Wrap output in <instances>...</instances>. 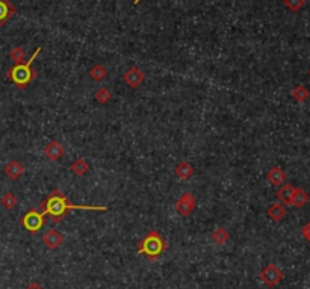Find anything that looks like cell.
<instances>
[{"label": "cell", "mask_w": 310, "mask_h": 289, "mask_svg": "<svg viewBox=\"0 0 310 289\" xmlns=\"http://www.w3.org/2000/svg\"><path fill=\"white\" fill-rule=\"evenodd\" d=\"M40 210L44 215H49L52 218L53 224L61 223L62 218L71 210H99V212H105L108 210L106 206H92V204H73L64 194L62 191L55 189L52 191V194H49V197L40 204Z\"/></svg>", "instance_id": "6da1fadb"}, {"label": "cell", "mask_w": 310, "mask_h": 289, "mask_svg": "<svg viewBox=\"0 0 310 289\" xmlns=\"http://www.w3.org/2000/svg\"><path fill=\"white\" fill-rule=\"evenodd\" d=\"M167 248H168V244L158 230H150V232L140 241L138 253L142 255L147 260L154 262L165 253Z\"/></svg>", "instance_id": "7a4b0ae2"}, {"label": "cell", "mask_w": 310, "mask_h": 289, "mask_svg": "<svg viewBox=\"0 0 310 289\" xmlns=\"http://www.w3.org/2000/svg\"><path fill=\"white\" fill-rule=\"evenodd\" d=\"M41 53V47H38L35 50V53L30 56V59L26 61L25 64H17L14 65L11 70H8L6 73V78L9 81H12L15 84L17 88H20V89H25L35 78H36V73L32 71V64L33 61L36 59V56Z\"/></svg>", "instance_id": "3957f363"}, {"label": "cell", "mask_w": 310, "mask_h": 289, "mask_svg": "<svg viewBox=\"0 0 310 289\" xmlns=\"http://www.w3.org/2000/svg\"><path fill=\"white\" fill-rule=\"evenodd\" d=\"M44 224H46V215L41 210H36V209L28 210L22 218V226L32 235L40 232V230L44 227Z\"/></svg>", "instance_id": "277c9868"}, {"label": "cell", "mask_w": 310, "mask_h": 289, "mask_svg": "<svg viewBox=\"0 0 310 289\" xmlns=\"http://www.w3.org/2000/svg\"><path fill=\"white\" fill-rule=\"evenodd\" d=\"M259 277L268 288H276L283 280V271L276 263H268L260 271Z\"/></svg>", "instance_id": "5b68a950"}, {"label": "cell", "mask_w": 310, "mask_h": 289, "mask_svg": "<svg viewBox=\"0 0 310 289\" xmlns=\"http://www.w3.org/2000/svg\"><path fill=\"white\" fill-rule=\"evenodd\" d=\"M196 206H197V200L196 197H194L191 192H185V194L177 200L176 203V210L177 214L182 215V217H188L191 215L194 210H196Z\"/></svg>", "instance_id": "8992f818"}, {"label": "cell", "mask_w": 310, "mask_h": 289, "mask_svg": "<svg viewBox=\"0 0 310 289\" xmlns=\"http://www.w3.org/2000/svg\"><path fill=\"white\" fill-rule=\"evenodd\" d=\"M123 81L126 85H129L130 88L137 89L142 85V82L145 81V74L138 68V67H130L124 74H123Z\"/></svg>", "instance_id": "52a82bcc"}, {"label": "cell", "mask_w": 310, "mask_h": 289, "mask_svg": "<svg viewBox=\"0 0 310 289\" xmlns=\"http://www.w3.org/2000/svg\"><path fill=\"white\" fill-rule=\"evenodd\" d=\"M43 242L49 250H57L64 244V235L61 232H57L56 229H52L43 236Z\"/></svg>", "instance_id": "ba28073f"}, {"label": "cell", "mask_w": 310, "mask_h": 289, "mask_svg": "<svg viewBox=\"0 0 310 289\" xmlns=\"http://www.w3.org/2000/svg\"><path fill=\"white\" fill-rule=\"evenodd\" d=\"M65 153V148L61 143L57 141H50L46 147H44V155L47 159H50L52 162H56L57 159H61Z\"/></svg>", "instance_id": "9c48e42d"}, {"label": "cell", "mask_w": 310, "mask_h": 289, "mask_svg": "<svg viewBox=\"0 0 310 289\" xmlns=\"http://www.w3.org/2000/svg\"><path fill=\"white\" fill-rule=\"evenodd\" d=\"M286 179H287V176H286L284 170L279 165L273 167L266 173V180L273 186H277V188L282 186L283 183H286Z\"/></svg>", "instance_id": "30bf717a"}, {"label": "cell", "mask_w": 310, "mask_h": 289, "mask_svg": "<svg viewBox=\"0 0 310 289\" xmlns=\"http://www.w3.org/2000/svg\"><path fill=\"white\" fill-rule=\"evenodd\" d=\"M3 171H5V174L11 180H17V179H20L25 174V167L20 162H18V161H11V162H8L5 165Z\"/></svg>", "instance_id": "8fae6325"}, {"label": "cell", "mask_w": 310, "mask_h": 289, "mask_svg": "<svg viewBox=\"0 0 310 289\" xmlns=\"http://www.w3.org/2000/svg\"><path fill=\"white\" fill-rule=\"evenodd\" d=\"M15 12L17 9L9 0H0V28H2L9 18H12Z\"/></svg>", "instance_id": "7c38bea8"}, {"label": "cell", "mask_w": 310, "mask_h": 289, "mask_svg": "<svg viewBox=\"0 0 310 289\" xmlns=\"http://www.w3.org/2000/svg\"><path fill=\"white\" fill-rule=\"evenodd\" d=\"M294 192H295V188H294L292 185H290V183H283L282 186H279V191H277V199L282 202V204L289 206L290 203H292Z\"/></svg>", "instance_id": "4fadbf2b"}, {"label": "cell", "mask_w": 310, "mask_h": 289, "mask_svg": "<svg viewBox=\"0 0 310 289\" xmlns=\"http://www.w3.org/2000/svg\"><path fill=\"white\" fill-rule=\"evenodd\" d=\"M194 173H196V170H194V167L186 162V161H182L176 165V168H174V174H176L179 179L182 180H188L194 176Z\"/></svg>", "instance_id": "5bb4252c"}, {"label": "cell", "mask_w": 310, "mask_h": 289, "mask_svg": "<svg viewBox=\"0 0 310 289\" xmlns=\"http://www.w3.org/2000/svg\"><path fill=\"white\" fill-rule=\"evenodd\" d=\"M266 215L273 221H282L286 217V209L282 203H273V204H269V207L266 210Z\"/></svg>", "instance_id": "9a60e30c"}, {"label": "cell", "mask_w": 310, "mask_h": 289, "mask_svg": "<svg viewBox=\"0 0 310 289\" xmlns=\"http://www.w3.org/2000/svg\"><path fill=\"white\" fill-rule=\"evenodd\" d=\"M70 170L74 173V174H76L77 177H82V176H85L86 173L89 171V164L86 162V159L79 158V159H76V161L71 164Z\"/></svg>", "instance_id": "2e32d148"}, {"label": "cell", "mask_w": 310, "mask_h": 289, "mask_svg": "<svg viewBox=\"0 0 310 289\" xmlns=\"http://www.w3.org/2000/svg\"><path fill=\"white\" fill-rule=\"evenodd\" d=\"M307 202H309V194H307V192L303 188H295L294 197H292V203H290V204H292L294 207H297V209H300Z\"/></svg>", "instance_id": "e0dca14e"}, {"label": "cell", "mask_w": 310, "mask_h": 289, "mask_svg": "<svg viewBox=\"0 0 310 289\" xmlns=\"http://www.w3.org/2000/svg\"><path fill=\"white\" fill-rule=\"evenodd\" d=\"M106 74H108V71L102 64H95L89 68V78L94 82H102L106 78Z\"/></svg>", "instance_id": "ac0fdd59"}, {"label": "cell", "mask_w": 310, "mask_h": 289, "mask_svg": "<svg viewBox=\"0 0 310 289\" xmlns=\"http://www.w3.org/2000/svg\"><path fill=\"white\" fill-rule=\"evenodd\" d=\"M228 238H230V235L224 227H217L214 232H212V241L218 245H224L228 241Z\"/></svg>", "instance_id": "d6986e66"}, {"label": "cell", "mask_w": 310, "mask_h": 289, "mask_svg": "<svg viewBox=\"0 0 310 289\" xmlns=\"http://www.w3.org/2000/svg\"><path fill=\"white\" fill-rule=\"evenodd\" d=\"M290 95H292L295 102L303 103V102H306L307 97H309V89H307L306 87H303V85H298V87H295V88L292 89Z\"/></svg>", "instance_id": "ffe728a7"}, {"label": "cell", "mask_w": 310, "mask_h": 289, "mask_svg": "<svg viewBox=\"0 0 310 289\" xmlns=\"http://www.w3.org/2000/svg\"><path fill=\"white\" fill-rule=\"evenodd\" d=\"M94 99H95V102H99L100 105H106V103L111 102L112 94H111V91L106 89V88H99V89H97V91L94 92Z\"/></svg>", "instance_id": "44dd1931"}, {"label": "cell", "mask_w": 310, "mask_h": 289, "mask_svg": "<svg viewBox=\"0 0 310 289\" xmlns=\"http://www.w3.org/2000/svg\"><path fill=\"white\" fill-rule=\"evenodd\" d=\"M9 56H11V59L15 62V65L17 64H25L26 53H25V50L22 47H18V46L12 47V50L9 52Z\"/></svg>", "instance_id": "7402d4cb"}, {"label": "cell", "mask_w": 310, "mask_h": 289, "mask_svg": "<svg viewBox=\"0 0 310 289\" xmlns=\"http://www.w3.org/2000/svg\"><path fill=\"white\" fill-rule=\"evenodd\" d=\"M17 203H18V200H17V197L12 194V192H6V194L2 199H0V204H2L8 210L14 209L17 206Z\"/></svg>", "instance_id": "603a6c76"}, {"label": "cell", "mask_w": 310, "mask_h": 289, "mask_svg": "<svg viewBox=\"0 0 310 289\" xmlns=\"http://www.w3.org/2000/svg\"><path fill=\"white\" fill-rule=\"evenodd\" d=\"M284 6L292 11V12H298L304 5H306V0H283Z\"/></svg>", "instance_id": "cb8c5ba5"}, {"label": "cell", "mask_w": 310, "mask_h": 289, "mask_svg": "<svg viewBox=\"0 0 310 289\" xmlns=\"http://www.w3.org/2000/svg\"><path fill=\"white\" fill-rule=\"evenodd\" d=\"M301 233H303V236H304V238L310 242V223H307V224H304V226H303Z\"/></svg>", "instance_id": "d4e9b609"}, {"label": "cell", "mask_w": 310, "mask_h": 289, "mask_svg": "<svg viewBox=\"0 0 310 289\" xmlns=\"http://www.w3.org/2000/svg\"><path fill=\"white\" fill-rule=\"evenodd\" d=\"M25 289H44V288H43V286H40L36 282H32V283H30L29 286H26Z\"/></svg>", "instance_id": "484cf974"}, {"label": "cell", "mask_w": 310, "mask_h": 289, "mask_svg": "<svg viewBox=\"0 0 310 289\" xmlns=\"http://www.w3.org/2000/svg\"><path fill=\"white\" fill-rule=\"evenodd\" d=\"M140 2H141V0H135V5H138Z\"/></svg>", "instance_id": "4316f807"}, {"label": "cell", "mask_w": 310, "mask_h": 289, "mask_svg": "<svg viewBox=\"0 0 310 289\" xmlns=\"http://www.w3.org/2000/svg\"><path fill=\"white\" fill-rule=\"evenodd\" d=\"M309 76H310V68H309Z\"/></svg>", "instance_id": "83f0119b"}]
</instances>
